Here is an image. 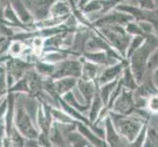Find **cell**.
<instances>
[{
    "mask_svg": "<svg viewBox=\"0 0 158 147\" xmlns=\"http://www.w3.org/2000/svg\"><path fill=\"white\" fill-rule=\"evenodd\" d=\"M158 45V35H148L144 43L141 45L132 56L128 59L129 66L132 70L135 80L139 84L143 81L148 75V64L152 51Z\"/></svg>",
    "mask_w": 158,
    "mask_h": 147,
    "instance_id": "obj_1",
    "label": "cell"
},
{
    "mask_svg": "<svg viewBox=\"0 0 158 147\" xmlns=\"http://www.w3.org/2000/svg\"><path fill=\"white\" fill-rule=\"evenodd\" d=\"M97 30L104 36V39L109 42V44L115 48L126 59L127 49L133 36L128 34L125 27L117 25V26L105 27V28H100Z\"/></svg>",
    "mask_w": 158,
    "mask_h": 147,
    "instance_id": "obj_2",
    "label": "cell"
},
{
    "mask_svg": "<svg viewBox=\"0 0 158 147\" xmlns=\"http://www.w3.org/2000/svg\"><path fill=\"white\" fill-rule=\"evenodd\" d=\"M81 57L71 56L69 58L64 59L63 61L56 64L55 72L52 79H62V78H75L81 79V67H83V62H81Z\"/></svg>",
    "mask_w": 158,
    "mask_h": 147,
    "instance_id": "obj_3",
    "label": "cell"
},
{
    "mask_svg": "<svg viewBox=\"0 0 158 147\" xmlns=\"http://www.w3.org/2000/svg\"><path fill=\"white\" fill-rule=\"evenodd\" d=\"M135 21L134 18L131 15L119 11L116 9L111 10L110 12L106 14H103L99 16L96 20L92 21V26L96 29L105 28V27H111V26H126L130 22Z\"/></svg>",
    "mask_w": 158,
    "mask_h": 147,
    "instance_id": "obj_4",
    "label": "cell"
},
{
    "mask_svg": "<svg viewBox=\"0 0 158 147\" xmlns=\"http://www.w3.org/2000/svg\"><path fill=\"white\" fill-rule=\"evenodd\" d=\"M56 0H24L27 7L35 19V22L50 17V9Z\"/></svg>",
    "mask_w": 158,
    "mask_h": 147,
    "instance_id": "obj_5",
    "label": "cell"
},
{
    "mask_svg": "<svg viewBox=\"0 0 158 147\" xmlns=\"http://www.w3.org/2000/svg\"><path fill=\"white\" fill-rule=\"evenodd\" d=\"M135 100H134V92L132 90L125 89L122 93L118 96L117 99L114 101L111 107V111L121 115H131L135 110Z\"/></svg>",
    "mask_w": 158,
    "mask_h": 147,
    "instance_id": "obj_6",
    "label": "cell"
},
{
    "mask_svg": "<svg viewBox=\"0 0 158 147\" xmlns=\"http://www.w3.org/2000/svg\"><path fill=\"white\" fill-rule=\"evenodd\" d=\"M127 63H128V60H125V61L111 65V66L103 67L96 80L97 85L100 86L102 84H105L116 80H119L123 73L124 67L126 66Z\"/></svg>",
    "mask_w": 158,
    "mask_h": 147,
    "instance_id": "obj_7",
    "label": "cell"
},
{
    "mask_svg": "<svg viewBox=\"0 0 158 147\" xmlns=\"http://www.w3.org/2000/svg\"><path fill=\"white\" fill-rule=\"evenodd\" d=\"M104 129H105V141L108 147H128L129 141L123 137L121 134L113 127L110 118H107L104 122Z\"/></svg>",
    "mask_w": 158,
    "mask_h": 147,
    "instance_id": "obj_8",
    "label": "cell"
},
{
    "mask_svg": "<svg viewBox=\"0 0 158 147\" xmlns=\"http://www.w3.org/2000/svg\"><path fill=\"white\" fill-rule=\"evenodd\" d=\"M83 57L92 63L99 65L101 67L111 66V65L122 62L121 60H119L117 57L107 51H85L83 54Z\"/></svg>",
    "mask_w": 158,
    "mask_h": 147,
    "instance_id": "obj_9",
    "label": "cell"
},
{
    "mask_svg": "<svg viewBox=\"0 0 158 147\" xmlns=\"http://www.w3.org/2000/svg\"><path fill=\"white\" fill-rule=\"evenodd\" d=\"M76 88L81 94V98L85 101V103L90 104V102L97 93V91H98V85H97L95 81H88L79 79Z\"/></svg>",
    "mask_w": 158,
    "mask_h": 147,
    "instance_id": "obj_10",
    "label": "cell"
},
{
    "mask_svg": "<svg viewBox=\"0 0 158 147\" xmlns=\"http://www.w3.org/2000/svg\"><path fill=\"white\" fill-rule=\"evenodd\" d=\"M9 3L15 10L16 14L18 15V17L21 20L22 23L28 27H31V26L35 27L34 26L35 19L32 17V15L31 14L28 7H27L24 0H9Z\"/></svg>",
    "mask_w": 158,
    "mask_h": 147,
    "instance_id": "obj_11",
    "label": "cell"
},
{
    "mask_svg": "<svg viewBox=\"0 0 158 147\" xmlns=\"http://www.w3.org/2000/svg\"><path fill=\"white\" fill-rule=\"evenodd\" d=\"M81 58V62H83V67H81V79L88 81H95L97 80V78L101 72L103 67L99 66L95 63H92L89 60L85 59L83 56Z\"/></svg>",
    "mask_w": 158,
    "mask_h": 147,
    "instance_id": "obj_12",
    "label": "cell"
},
{
    "mask_svg": "<svg viewBox=\"0 0 158 147\" xmlns=\"http://www.w3.org/2000/svg\"><path fill=\"white\" fill-rule=\"evenodd\" d=\"M72 15V6L68 0H56L50 9V17L67 20Z\"/></svg>",
    "mask_w": 158,
    "mask_h": 147,
    "instance_id": "obj_13",
    "label": "cell"
},
{
    "mask_svg": "<svg viewBox=\"0 0 158 147\" xmlns=\"http://www.w3.org/2000/svg\"><path fill=\"white\" fill-rule=\"evenodd\" d=\"M78 84V79L75 78H62L54 80V88L56 93L59 96H64L65 94L73 91Z\"/></svg>",
    "mask_w": 158,
    "mask_h": 147,
    "instance_id": "obj_14",
    "label": "cell"
},
{
    "mask_svg": "<svg viewBox=\"0 0 158 147\" xmlns=\"http://www.w3.org/2000/svg\"><path fill=\"white\" fill-rule=\"evenodd\" d=\"M106 105L103 103L101 97L99 96L98 91L97 93L95 94V96L94 97V99L90 102V105H89V112H88V119L89 120L90 124H94L96 122L97 118H98L100 112L102 111V109L104 108Z\"/></svg>",
    "mask_w": 158,
    "mask_h": 147,
    "instance_id": "obj_15",
    "label": "cell"
},
{
    "mask_svg": "<svg viewBox=\"0 0 158 147\" xmlns=\"http://www.w3.org/2000/svg\"><path fill=\"white\" fill-rule=\"evenodd\" d=\"M119 80L122 83L125 89L134 91L139 86V83L137 81V80H135L132 70H131V68L129 66V62L126 64V66L124 67L123 73Z\"/></svg>",
    "mask_w": 158,
    "mask_h": 147,
    "instance_id": "obj_16",
    "label": "cell"
},
{
    "mask_svg": "<svg viewBox=\"0 0 158 147\" xmlns=\"http://www.w3.org/2000/svg\"><path fill=\"white\" fill-rule=\"evenodd\" d=\"M118 81H119V80H116L114 81H111V83H108V84H102V85L98 86L99 96L101 97L103 103H104L106 106L108 105L109 100H110V97H111V94H112L113 90L115 89Z\"/></svg>",
    "mask_w": 158,
    "mask_h": 147,
    "instance_id": "obj_17",
    "label": "cell"
},
{
    "mask_svg": "<svg viewBox=\"0 0 158 147\" xmlns=\"http://www.w3.org/2000/svg\"><path fill=\"white\" fill-rule=\"evenodd\" d=\"M55 67H56V64L43 61L41 59L39 60L37 62H35V68L37 73L43 76H49L51 78L53 77L54 72H55Z\"/></svg>",
    "mask_w": 158,
    "mask_h": 147,
    "instance_id": "obj_18",
    "label": "cell"
},
{
    "mask_svg": "<svg viewBox=\"0 0 158 147\" xmlns=\"http://www.w3.org/2000/svg\"><path fill=\"white\" fill-rule=\"evenodd\" d=\"M146 37L148 36H143V35H135V36L132 37V39H131V41L129 43L127 52H126V59L127 60L132 56L141 45L143 44L145 39H146Z\"/></svg>",
    "mask_w": 158,
    "mask_h": 147,
    "instance_id": "obj_19",
    "label": "cell"
},
{
    "mask_svg": "<svg viewBox=\"0 0 158 147\" xmlns=\"http://www.w3.org/2000/svg\"><path fill=\"white\" fill-rule=\"evenodd\" d=\"M25 49V43L20 40H12L10 41L9 49H8V55L10 57H18L23 53Z\"/></svg>",
    "mask_w": 158,
    "mask_h": 147,
    "instance_id": "obj_20",
    "label": "cell"
},
{
    "mask_svg": "<svg viewBox=\"0 0 158 147\" xmlns=\"http://www.w3.org/2000/svg\"><path fill=\"white\" fill-rule=\"evenodd\" d=\"M125 29H126L127 32L132 36H135V35H143V36H146L144 35L143 31L141 30L139 24L138 23L137 21H132L130 22L128 25L125 26Z\"/></svg>",
    "mask_w": 158,
    "mask_h": 147,
    "instance_id": "obj_21",
    "label": "cell"
},
{
    "mask_svg": "<svg viewBox=\"0 0 158 147\" xmlns=\"http://www.w3.org/2000/svg\"><path fill=\"white\" fill-rule=\"evenodd\" d=\"M146 110L150 115H158V93L151 95L146 104Z\"/></svg>",
    "mask_w": 158,
    "mask_h": 147,
    "instance_id": "obj_22",
    "label": "cell"
},
{
    "mask_svg": "<svg viewBox=\"0 0 158 147\" xmlns=\"http://www.w3.org/2000/svg\"><path fill=\"white\" fill-rule=\"evenodd\" d=\"M157 68H158V45L152 51L149 57L148 64V73H151L152 71H154Z\"/></svg>",
    "mask_w": 158,
    "mask_h": 147,
    "instance_id": "obj_23",
    "label": "cell"
},
{
    "mask_svg": "<svg viewBox=\"0 0 158 147\" xmlns=\"http://www.w3.org/2000/svg\"><path fill=\"white\" fill-rule=\"evenodd\" d=\"M137 6L145 10H154L157 8L155 0H138Z\"/></svg>",
    "mask_w": 158,
    "mask_h": 147,
    "instance_id": "obj_24",
    "label": "cell"
},
{
    "mask_svg": "<svg viewBox=\"0 0 158 147\" xmlns=\"http://www.w3.org/2000/svg\"><path fill=\"white\" fill-rule=\"evenodd\" d=\"M150 80L152 81V84L155 88V89L158 91V68L155 69L154 71H152L151 73H149Z\"/></svg>",
    "mask_w": 158,
    "mask_h": 147,
    "instance_id": "obj_25",
    "label": "cell"
},
{
    "mask_svg": "<svg viewBox=\"0 0 158 147\" xmlns=\"http://www.w3.org/2000/svg\"><path fill=\"white\" fill-rule=\"evenodd\" d=\"M90 1V0H79V2H78V7L80 8V9H81L83 8L85 5H86Z\"/></svg>",
    "mask_w": 158,
    "mask_h": 147,
    "instance_id": "obj_26",
    "label": "cell"
},
{
    "mask_svg": "<svg viewBox=\"0 0 158 147\" xmlns=\"http://www.w3.org/2000/svg\"><path fill=\"white\" fill-rule=\"evenodd\" d=\"M85 147H96V146H95V145H92V144H90V143H89Z\"/></svg>",
    "mask_w": 158,
    "mask_h": 147,
    "instance_id": "obj_27",
    "label": "cell"
},
{
    "mask_svg": "<svg viewBox=\"0 0 158 147\" xmlns=\"http://www.w3.org/2000/svg\"><path fill=\"white\" fill-rule=\"evenodd\" d=\"M2 9H3V8H1V2H0V10L2 11Z\"/></svg>",
    "mask_w": 158,
    "mask_h": 147,
    "instance_id": "obj_28",
    "label": "cell"
},
{
    "mask_svg": "<svg viewBox=\"0 0 158 147\" xmlns=\"http://www.w3.org/2000/svg\"><path fill=\"white\" fill-rule=\"evenodd\" d=\"M103 147H108V145H107V143H106V144H105L104 146H103Z\"/></svg>",
    "mask_w": 158,
    "mask_h": 147,
    "instance_id": "obj_29",
    "label": "cell"
}]
</instances>
